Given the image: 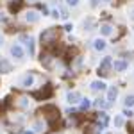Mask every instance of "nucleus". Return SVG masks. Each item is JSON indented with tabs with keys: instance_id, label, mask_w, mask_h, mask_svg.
Listing matches in <instances>:
<instances>
[{
	"instance_id": "1",
	"label": "nucleus",
	"mask_w": 134,
	"mask_h": 134,
	"mask_svg": "<svg viewBox=\"0 0 134 134\" xmlns=\"http://www.w3.org/2000/svg\"><path fill=\"white\" fill-rule=\"evenodd\" d=\"M40 113L47 118V122H48L52 127H55V124H59V109H57V105H54V104H45L41 109H40Z\"/></svg>"
},
{
	"instance_id": "2",
	"label": "nucleus",
	"mask_w": 134,
	"mask_h": 134,
	"mask_svg": "<svg viewBox=\"0 0 134 134\" xmlns=\"http://www.w3.org/2000/svg\"><path fill=\"white\" fill-rule=\"evenodd\" d=\"M57 40H59V29L50 27V29L41 32V45L43 47H48L50 43H55Z\"/></svg>"
},
{
	"instance_id": "3",
	"label": "nucleus",
	"mask_w": 134,
	"mask_h": 134,
	"mask_svg": "<svg viewBox=\"0 0 134 134\" xmlns=\"http://www.w3.org/2000/svg\"><path fill=\"white\" fill-rule=\"evenodd\" d=\"M52 95H54V88H52L50 84H45L41 90L32 91V98H36V100H47V98H50Z\"/></svg>"
},
{
	"instance_id": "4",
	"label": "nucleus",
	"mask_w": 134,
	"mask_h": 134,
	"mask_svg": "<svg viewBox=\"0 0 134 134\" xmlns=\"http://www.w3.org/2000/svg\"><path fill=\"white\" fill-rule=\"evenodd\" d=\"M111 66H113L111 57H104L102 63L98 64V75H107V73H109V70H111Z\"/></svg>"
},
{
	"instance_id": "5",
	"label": "nucleus",
	"mask_w": 134,
	"mask_h": 134,
	"mask_svg": "<svg viewBox=\"0 0 134 134\" xmlns=\"http://www.w3.org/2000/svg\"><path fill=\"white\" fill-rule=\"evenodd\" d=\"M107 124H109V116L105 113H98V127H97V129L102 131L104 127H107Z\"/></svg>"
},
{
	"instance_id": "6",
	"label": "nucleus",
	"mask_w": 134,
	"mask_h": 134,
	"mask_svg": "<svg viewBox=\"0 0 134 134\" xmlns=\"http://www.w3.org/2000/svg\"><path fill=\"white\" fill-rule=\"evenodd\" d=\"M116 95H118V90H116L114 86L107 90V98H105V100H107V104H109V105H111V104L116 100Z\"/></svg>"
},
{
	"instance_id": "7",
	"label": "nucleus",
	"mask_w": 134,
	"mask_h": 134,
	"mask_svg": "<svg viewBox=\"0 0 134 134\" xmlns=\"http://www.w3.org/2000/svg\"><path fill=\"white\" fill-rule=\"evenodd\" d=\"M23 7V0H13L9 4V11L11 13H18V11Z\"/></svg>"
},
{
	"instance_id": "8",
	"label": "nucleus",
	"mask_w": 134,
	"mask_h": 134,
	"mask_svg": "<svg viewBox=\"0 0 134 134\" xmlns=\"http://www.w3.org/2000/svg\"><path fill=\"white\" fill-rule=\"evenodd\" d=\"M11 54H13V57L21 59V57H23V48L18 47V45H13V47H11Z\"/></svg>"
},
{
	"instance_id": "9",
	"label": "nucleus",
	"mask_w": 134,
	"mask_h": 134,
	"mask_svg": "<svg viewBox=\"0 0 134 134\" xmlns=\"http://www.w3.org/2000/svg\"><path fill=\"white\" fill-rule=\"evenodd\" d=\"M32 82H34V75H32V73H27V75L21 79V86H23V88H29V86H32Z\"/></svg>"
},
{
	"instance_id": "10",
	"label": "nucleus",
	"mask_w": 134,
	"mask_h": 134,
	"mask_svg": "<svg viewBox=\"0 0 134 134\" xmlns=\"http://www.w3.org/2000/svg\"><path fill=\"white\" fill-rule=\"evenodd\" d=\"M25 18H27V21H29V23H36V21H38V18H40V14H38L36 11H29Z\"/></svg>"
},
{
	"instance_id": "11",
	"label": "nucleus",
	"mask_w": 134,
	"mask_h": 134,
	"mask_svg": "<svg viewBox=\"0 0 134 134\" xmlns=\"http://www.w3.org/2000/svg\"><path fill=\"white\" fill-rule=\"evenodd\" d=\"M91 90L93 91H104L105 90V84L102 81H95V82H91Z\"/></svg>"
},
{
	"instance_id": "12",
	"label": "nucleus",
	"mask_w": 134,
	"mask_h": 134,
	"mask_svg": "<svg viewBox=\"0 0 134 134\" xmlns=\"http://www.w3.org/2000/svg\"><path fill=\"white\" fill-rule=\"evenodd\" d=\"M66 98H68V102H70V104H77L79 100H81V95H79V93H75V91H73V93L70 91Z\"/></svg>"
},
{
	"instance_id": "13",
	"label": "nucleus",
	"mask_w": 134,
	"mask_h": 134,
	"mask_svg": "<svg viewBox=\"0 0 134 134\" xmlns=\"http://www.w3.org/2000/svg\"><path fill=\"white\" fill-rule=\"evenodd\" d=\"M113 68L116 70V72H124L125 68H127V63H125V61H114L113 63Z\"/></svg>"
},
{
	"instance_id": "14",
	"label": "nucleus",
	"mask_w": 134,
	"mask_h": 134,
	"mask_svg": "<svg viewBox=\"0 0 134 134\" xmlns=\"http://www.w3.org/2000/svg\"><path fill=\"white\" fill-rule=\"evenodd\" d=\"M0 72H2V73H9L11 72V63L0 61Z\"/></svg>"
},
{
	"instance_id": "15",
	"label": "nucleus",
	"mask_w": 134,
	"mask_h": 134,
	"mask_svg": "<svg viewBox=\"0 0 134 134\" xmlns=\"http://www.w3.org/2000/svg\"><path fill=\"white\" fill-rule=\"evenodd\" d=\"M93 47H95L97 50H104V48H105V41L98 38V40H95V41H93Z\"/></svg>"
},
{
	"instance_id": "16",
	"label": "nucleus",
	"mask_w": 134,
	"mask_h": 134,
	"mask_svg": "<svg viewBox=\"0 0 134 134\" xmlns=\"http://www.w3.org/2000/svg\"><path fill=\"white\" fill-rule=\"evenodd\" d=\"M100 32H102L104 36H109V34L113 32V27H111V25H107V23H104L102 27H100Z\"/></svg>"
},
{
	"instance_id": "17",
	"label": "nucleus",
	"mask_w": 134,
	"mask_h": 134,
	"mask_svg": "<svg viewBox=\"0 0 134 134\" xmlns=\"http://www.w3.org/2000/svg\"><path fill=\"white\" fill-rule=\"evenodd\" d=\"M107 105H109V104L104 102L102 98H97V100H95V107H98V109H104V107H107Z\"/></svg>"
},
{
	"instance_id": "18",
	"label": "nucleus",
	"mask_w": 134,
	"mask_h": 134,
	"mask_svg": "<svg viewBox=\"0 0 134 134\" xmlns=\"http://www.w3.org/2000/svg\"><path fill=\"white\" fill-rule=\"evenodd\" d=\"M5 105H9V98H5V100H2V102H0V116H2V114H5Z\"/></svg>"
},
{
	"instance_id": "19",
	"label": "nucleus",
	"mask_w": 134,
	"mask_h": 134,
	"mask_svg": "<svg viewBox=\"0 0 134 134\" xmlns=\"http://www.w3.org/2000/svg\"><path fill=\"white\" fill-rule=\"evenodd\" d=\"M125 105H127V107H132L134 105V95H129V97L125 98Z\"/></svg>"
},
{
	"instance_id": "20",
	"label": "nucleus",
	"mask_w": 134,
	"mask_h": 134,
	"mask_svg": "<svg viewBox=\"0 0 134 134\" xmlns=\"http://www.w3.org/2000/svg\"><path fill=\"white\" fill-rule=\"evenodd\" d=\"M18 105H20V107H27V105H29V100H27L25 97H21V98H18Z\"/></svg>"
},
{
	"instance_id": "21",
	"label": "nucleus",
	"mask_w": 134,
	"mask_h": 134,
	"mask_svg": "<svg viewBox=\"0 0 134 134\" xmlns=\"http://www.w3.org/2000/svg\"><path fill=\"white\" fill-rule=\"evenodd\" d=\"M88 107H90V100H88V98H84L82 102H81V111H86Z\"/></svg>"
},
{
	"instance_id": "22",
	"label": "nucleus",
	"mask_w": 134,
	"mask_h": 134,
	"mask_svg": "<svg viewBox=\"0 0 134 134\" xmlns=\"http://www.w3.org/2000/svg\"><path fill=\"white\" fill-rule=\"evenodd\" d=\"M114 125H116V127H122V125H124V118H122V116H116V118H114Z\"/></svg>"
},
{
	"instance_id": "23",
	"label": "nucleus",
	"mask_w": 134,
	"mask_h": 134,
	"mask_svg": "<svg viewBox=\"0 0 134 134\" xmlns=\"http://www.w3.org/2000/svg\"><path fill=\"white\" fill-rule=\"evenodd\" d=\"M75 54H77L75 50H68V52H66V61H72V59H73V55H75Z\"/></svg>"
},
{
	"instance_id": "24",
	"label": "nucleus",
	"mask_w": 134,
	"mask_h": 134,
	"mask_svg": "<svg viewBox=\"0 0 134 134\" xmlns=\"http://www.w3.org/2000/svg\"><path fill=\"white\" fill-rule=\"evenodd\" d=\"M59 13H61V14H59L61 18H64V20L68 18V11H66V9H61V11H59Z\"/></svg>"
},
{
	"instance_id": "25",
	"label": "nucleus",
	"mask_w": 134,
	"mask_h": 134,
	"mask_svg": "<svg viewBox=\"0 0 134 134\" xmlns=\"http://www.w3.org/2000/svg\"><path fill=\"white\" fill-rule=\"evenodd\" d=\"M40 9L43 11V14H48V9H47V5H40Z\"/></svg>"
},
{
	"instance_id": "26",
	"label": "nucleus",
	"mask_w": 134,
	"mask_h": 134,
	"mask_svg": "<svg viewBox=\"0 0 134 134\" xmlns=\"http://www.w3.org/2000/svg\"><path fill=\"white\" fill-rule=\"evenodd\" d=\"M124 114H125V116H129V118H131V116H132V111H131V109H125V111H124Z\"/></svg>"
},
{
	"instance_id": "27",
	"label": "nucleus",
	"mask_w": 134,
	"mask_h": 134,
	"mask_svg": "<svg viewBox=\"0 0 134 134\" xmlns=\"http://www.w3.org/2000/svg\"><path fill=\"white\" fill-rule=\"evenodd\" d=\"M72 29H73L72 23H66V25H64V31H72Z\"/></svg>"
},
{
	"instance_id": "28",
	"label": "nucleus",
	"mask_w": 134,
	"mask_h": 134,
	"mask_svg": "<svg viewBox=\"0 0 134 134\" xmlns=\"http://www.w3.org/2000/svg\"><path fill=\"white\" fill-rule=\"evenodd\" d=\"M66 2H68L70 5H77V4H79V0H66Z\"/></svg>"
},
{
	"instance_id": "29",
	"label": "nucleus",
	"mask_w": 134,
	"mask_h": 134,
	"mask_svg": "<svg viewBox=\"0 0 134 134\" xmlns=\"http://www.w3.org/2000/svg\"><path fill=\"white\" fill-rule=\"evenodd\" d=\"M93 25V20H88V21H84V27H91Z\"/></svg>"
},
{
	"instance_id": "30",
	"label": "nucleus",
	"mask_w": 134,
	"mask_h": 134,
	"mask_svg": "<svg viewBox=\"0 0 134 134\" xmlns=\"http://www.w3.org/2000/svg\"><path fill=\"white\" fill-rule=\"evenodd\" d=\"M84 134H93V132H91V129H86V131H84Z\"/></svg>"
},
{
	"instance_id": "31",
	"label": "nucleus",
	"mask_w": 134,
	"mask_h": 134,
	"mask_svg": "<svg viewBox=\"0 0 134 134\" xmlns=\"http://www.w3.org/2000/svg\"><path fill=\"white\" fill-rule=\"evenodd\" d=\"M91 5H93V7L97 5V0H91Z\"/></svg>"
},
{
	"instance_id": "32",
	"label": "nucleus",
	"mask_w": 134,
	"mask_h": 134,
	"mask_svg": "<svg viewBox=\"0 0 134 134\" xmlns=\"http://www.w3.org/2000/svg\"><path fill=\"white\" fill-rule=\"evenodd\" d=\"M23 134H34V132H32V131H25Z\"/></svg>"
},
{
	"instance_id": "33",
	"label": "nucleus",
	"mask_w": 134,
	"mask_h": 134,
	"mask_svg": "<svg viewBox=\"0 0 134 134\" xmlns=\"http://www.w3.org/2000/svg\"><path fill=\"white\" fill-rule=\"evenodd\" d=\"M131 18H132V20H134V11H132V13H131Z\"/></svg>"
},
{
	"instance_id": "34",
	"label": "nucleus",
	"mask_w": 134,
	"mask_h": 134,
	"mask_svg": "<svg viewBox=\"0 0 134 134\" xmlns=\"http://www.w3.org/2000/svg\"><path fill=\"white\" fill-rule=\"evenodd\" d=\"M105 2H111V0H105Z\"/></svg>"
}]
</instances>
